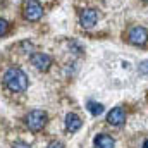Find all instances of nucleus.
Masks as SVG:
<instances>
[{
    "label": "nucleus",
    "instance_id": "1",
    "mask_svg": "<svg viewBox=\"0 0 148 148\" xmlns=\"http://www.w3.org/2000/svg\"><path fill=\"white\" fill-rule=\"evenodd\" d=\"M3 84L14 93L26 91V88H28V76L21 69H17V67H10L7 73L3 74Z\"/></svg>",
    "mask_w": 148,
    "mask_h": 148
},
{
    "label": "nucleus",
    "instance_id": "2",
    "mask_svg": "<svg viewBox=\"0 0 148 148\" xmlns=\"http://www.w3.org/2000/svg\"><path fill=\"white\" fill-rule=\"evenodd\" d=\"M47 112L43 110H31L28 115H26V126L31 129V131H41L43 127H45V124H47Z\"/></svg>",
    "mask_w": 148,
    "mask_h": 148
},
{
    "label": "nucleus",
    "instance_id": "3",
    "mask_svg": "<svg viewBox=\"0 0 148 148\" xmlns=\"http://www.w3.org/2000/svg\"><path fill=\"white\" fill-rule=\"evenodd\" d=\"M23 10H24V17L28 21H38L43 16V7L38 0H26Z\"/></svg>",
    "mask_w": 148,
    "mask_h": 148
},
{
    "label": "nucleus",
    "instance_id": "4",
    "mask_svg": "<svg viewBox=\"0 0 148 148\" xmlns=\"http://www.w3.org/2000/svg\"><path fill=\"white\" fill-rule=\"evenodd\" d=\"M127 40H129L131 45H145L148 41V31L143 26H134V28L129 29Z\"/></svg>",
    "mask_w": 148,
    "mask_h": 148
},
{
    "label": "nucleus",
    "instance_id": "5",
    "mask_svg": "<svg viewBox=\"0 0 148 148\" xmlns=\"http://www.w3.org/2000/svg\"><path fill=\"white\" fill-rule=\"evenodd\" d=\"M97 19H98V14H97L95 9H84V10H81V14H79V23H81V26L86 28V29L93 28V26L97 24Z\"/></svg>",
    "mask_w": 148,
    "mask_h": 148
},
{
    "label": "nucleus",
    "instance_id": "6",
    "mask_svg": "<svg viewBox=\"0 0 148 148\" xmlns=\"http://www.w3.org/2000/svg\"><path fill=\"white\" fill-rule=\"evenodd\" d=\"M31 64L38 71H48V67L52 66V59L47 53H33L31 55Z\"/></svg>",
    "mask_w": 148,
    "mask_h": 148
},
{
    "label": "nucleus",
    "instance_id": "7",
    "mask_svg": "<svg viewBox=\"0 0 148 148\" xmlns=\"http://www.w3.org/2000/svg\"><path fill=\"white\" fill-rule=\"evenodd\" d=\"M107 121H109V124H112V126H122L126 122V112H124V109L122 107L112 109L109 112V115H107Z\"/></svg>",
    "mask_w": 148,
    "mask_h": 148
},
{
    "label": "nucleus",
    "instance_id": "8",
    "mask_svg": "<svg viewBox=\"0 0 148 148\" xmlns=\"http://www.w3.org/2000/svg\"><path fill=\"white\" fill-rule=\"evenodd\" d=\"M81 119H79V115L77 114H67L66 115V127H67V131H71V133H76L79 127H81Z\"/></svg>",
    "mask_w": 148,
    "mask_h": 148
},
{
    "label": "nucleus",
    "instance_id": "9",
    "mask_svg": "<svg viewBox=\"0 0 148 148\" xmlns=\"http://www.w3.org/2000/svg\"><path fill=\"white\" fill-rule=\"evenodd\" d=\"M114 140L109 134H98L95 138V148H114Z\"/></svg>",
    "mask_w": 148,
    "mask_h": 148
},
{
    "label": "nucleus",
    "instance_id": "10",
    "mask_svg": "<svg viewBox=\"0 0 148 148\" xmlns=\"http://www.w3.org/2000/svg\"><path fill=\"white\" fill-rule=\"evenodd\" d=\"M88 110L91 115H100L102 112H103V105L102 103H97V102H88Z\"/></svg>",
    "mask_w": 148,
    "mask_h": 148
},
{
    "label": "nucleus",
    "instance_id": "11",
    "mask_svg": "<svg viewBox=\"0 0 148 148\" xmlns=\"http://www.w3.org/2000/svg\"><path fill=\"white\" fill-rule=\"evenodd\" d=\"M7 29H9L7 21H5V19H0V36H3V35L7 33Z\"/></svg>",
    "mask_w": 148,
    "mask_h": 148
},
{
    "label": "nucleus",
    "instance_id": "12",
    "mask_svg": "<svg viewBox=\"0 0 148 148\" xmlns=\"http://www.w3.org/2000/svg\"><path fill=\"white\" fill-rule=\"evenodd\" d=\"M138 71H140L141 74H147L148 73V62H143V64L140 66V69H138Z\"/></svg>",
    "mask_w": 148,
    "mask_h": 148
},
{
    "label": "nucleus",
    "instance_id": "13",
    "mask_svg": "<svg viewBox=\"0 0 148 148\" xmlns=\"http://www.w3.org/2000/svg\"><path fill=\"white\" fill-rule=\"evenodd\" d=\"M47 148H64V145H62L60 141H52V143H50Z\"/></svg>",
    "mask_w": 148,
    "mask_h": 148
},
{
    "label": "nucleus",
    "instance_id": "14",
    "mask_svg": "<svg viewBox=\"0 0 148 148\" xmlns=\"http://www.w3.org/2000/svg\"><path fill=\"white\" fill-rule=\"evenodd\" d=\"M145 148H148V140H147V141H145Z\"/></svg>",
    "mask_w": 148,
    "mask_h": 148
},
{
    "label": "nucleus",
    "instance_id": "15",
    "mask_svg": "<svg viewBox=\"0 0 148 148\" xmlns=\"http://www.w3.org/2000/svg\"><path fill=\"white\" fill-rule=\"evenodd\" d=\"M143 2H148V0H143Z\"/></svg>",
    "mask_w": 148,
    "mask_h": 148
}]
</instances>
